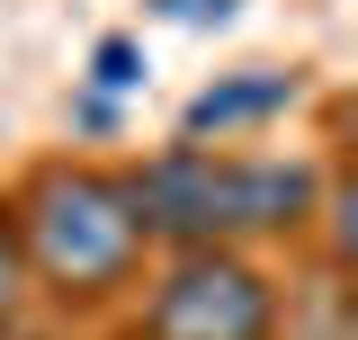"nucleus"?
<instances>
[{
  "label": "nucleus",
  "mask_w": 358,
  "mask_h": 340,
  "mask_svg": "<svg viewBox=\"0 0 358 340\" xmlns=\"http://www.w3.org/2000/svg\"><path fill=\"white\" fill-rule=\"evenodd\" d=\"M9 233H18V260H27V287L54 313H108L143 287L152 269V242L126 206V179L90 153H45L27 162L9 188Z\"/></svg>",
  "instance_id": "obj_2"
},
{
  "label": "nucleus",
  "mask_w": 358,
  "mask_h": 340,
  "mask_svg": "<svg viewBox=\"0 0 358 340\" xmlns=\"http://www.w3.org/2000/svg\"><path fill=\"white\" fill-rule=\"evenodd\" d=\"M27 304H36V287H27V260H18L9 206H0V340H18V332H27Z\"/></svg>",
  "instance_id": "obj_6"
},
{
  "label": "nucleus",
  "mask_w": 358,
  "mask_h": 340,
  "mask_svg": "<svg viewBox=\"0 0 358 340\" xmlns=\"http://www.w3.org/2000/svg\"><path fill=\"white\" fill-rule=\"evenodd\" d=\"M350 260H305L287 287H278V340H358L350 313Z\"/></svg>",
  "instance_id": "obj_5"
},
{
  "label": "nucleus",
  "mask_w": 358,
  "mask_h": 340,
  "mask_svg": "<svg viewBox=\"0 0 358 340\" xmlns=\"http://www.w3.org/2000/svg\"><path fill=\"white\" fill-rule=\"evenodd\" d=\"M296 99H305V81H296V72L251 63V72H233V81L197 90V99L179 108V143H242V134H260V126H278V117H296Z\"/></svg>",
  "instance_id": "obj_4"
},
{
  "label": "nucleus",
  "mask_w": 358,
  "mask_h": 340,
  "mask_svg": "<svg viewBox=\"0 0 358 340\" xmlns=\"http://www.w3.org/2000/svg\"><path fill=\"white\" fill-rule=\"evenodd\" d=\"M90 90H99V99L143 90V45H134V36H99V45H90Z\"/></svg>",
  "instance_id": "obj_7"
},
{
  "label": "nucleus",
  "mask_w": 358,
  "mask_h": 340,
  "mask_svg": "<svg viewBox=\"0 0 358 340\" xmlns=\"http://www.w3.org/2000/svg\"><path fill=\"white\" fill-rule=\"evenodd\" d=\"M117 340H278V278L260 251H162Z\"/></svg>",
  "instance_id": "obj_3"
},
{
  "label": "nucleus",
  "mask_w": 358,
  "mask_h": 340,
  "mask_svg": "<svg viewBox=\"0 0 358 340\" xmlns=\"http://www.w3.org/2000/svg\"><path fill=\"white\" fill-rule=\"evenodd\" d=\"M152 18H171V27H233L242 18V0H143Z\"/></svg>",
  "instance_id": "obj_8"
},
{
  "label": "nucleus",
  "mask_w": 358,
  "mask_h": 340,
  "mask_svg": "<svg viewBox=\"0 0 358 340\" xmlns=\"http://www.w3.org/2000/svg\"><path fill=\"white\" fill-rule=\"evenodd\" d=\"M117 179L152 251H260V242H305L331 162L242 153V143H162Z\"/></svg>",
  "instance_id": "obj_1"
},
{
  "label": "nucleus",
  "mask_w": 358,
  "mask_h": 340,
  "mask_svg": "<svg viewBox=\"0 0 358 340\" xmlns=\"http://www.w3.org/2000/svg\"><path fill=\"white\" fill-rule=\"evenodd\" d=\"M72 126H90V134H108V126H117V99H99V90H90V99H72Z\"/></svg>",
  "instance_id": "obj_9"
}]
</instances>
